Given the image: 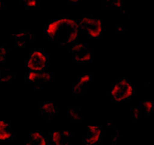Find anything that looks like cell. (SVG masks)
I'll list each match as a JSON object with an SVG mask.
<instances>
[{"instance_id": "obj_1", "label": "cell", "mask_w": 154, "mask_h": 145, "mask_svg": "<svg viewBox=\"0 0 154 145\" xmlns=\"http://www.w3.org/2000/svg\"><path fill=\"white\" fill-rule=\"evenodd\" d=\"M79 25L77 20L61 16L50 20L44 29L45 36L59 47L65 48L78 42Z\"/></svg>"}, {"instance_id": "obj_2", "label": "cell", "mask_w": 154, "mask_h": 145, "mask_svg": "<svg viewBox=\"0 0 154 145\" xmlns=\"http://www.w3.org/2000/svg\"><path fill=\"white\" fill-rule=\"evenodd\" d=\"M135 93V88L125 78L117 80L112 85L109 96L115 102H123L131 99Z\"/></svg>"}, {"instance_id": "obj_3", "label": "cell", "mask_w": 154, "mask_h": 145, "mask_svg": "<svg viewBox=\"0 0 154 145\" xmlns=\"http://www.w3.org/2000/svg\"><path fill=\"white\" fill-rule=\"evenodd\" d=\"M79 29H81L89 38L98 39L102 35V21L91 15H85L78 20Z\"/></svg>"}, {"instance_id": "obj_4", "label": "cell", "mask_w": 154, "mask_h": 145, "mask_svg": "<svg viewBox=\"0 0 154 145\" xmlns=\"http://www.w3.org/2000/svg\"><path fill=\"white\" fill-rule=\"evenodd\" d=\"M49 56L43 50L35 48L30 51L28 57L26 60L27 68L31 71H42L48 65Z\"/></svg>"}, {"instance_id": "obj_5", "label": "cell", "mask_w": 154, "mask_h": 145, "mask_svg": "<svg viewBox=\"0 0 154 145\" xmlns=\"http://www.w3.org/2000/svg\"><path fill=\"white\" fill-rule=\"evenodd\" d=\"M72 55L74 62L78 63L90 62L93 59V51L86 44L77 42L68 47Z\"/></svg>"}, {"instance_id": "obj_6", "label": "cell", "mask_w": 154, "mask_h": 145, "mask_svg": "<svg viewBox=\"0 0 154 145\" xmlns=\"http://www.w3.org/2000/svg\"><path fill=\"white\" fill-rule=\"evenodd\" d=\"M26 79L27 82L34 84L36 90H39L45 83L50 82L54 79V75L51 72H47L44 71L30 70L26 74Z\"/></svg>"}, {"instance_id": "obj_7", "label": "cell", "mask_w": 154, "mask_h": 145, "mask_svg": "<svg viewBox=\"0 0 154 145\" xmlns=\"http://www.w3.org/2000/svg\"><path fill=\"white\" fill-rule=\"evenodd\" d=\"M103 129L99 126H89L87 134L84 138V143L90 145H98L103 139Z\"/></svg>"}, {"instance_id": "obj_8", "label": "cell", "mask_w": 154, "mask_h": 145, "mask_svg": "<svg viewBox=\"0 0 154 145\" xmlns=\"http://www.w3.org/2000/svg\"><path fill=\"white\" fill-rule=\"evenodd\" d=\"M92 74L84 72L81 75L73 85V94L74 96H81L87 90L90 83L92 81Z\"/></svg>"}, {"instance_id": "obj_9", "label": "cell", "mask_w": 154, "mask_h": 145, "mask_svg": "<svg viewBox=\"0 0 154 145\" xmlns=\"http://www.w3.org/2000/svg\"><path fill=\"white\" fill-rule=\"evenodd\" d=\"M11 38L14 40L17 48H23L28 44L33 43L35 35L28 30H21L18 32L12 34Z\"/></svg>"}, {"instance_id": "obj_10", "label": "cell", "mask_w": 154, "mask_h": 145, "mask_svg": "<svg viewBox=\"0 0 154 145\" xmlns=\"http://www.w3.org/2000/svg\"><path fill=\"white\" fill-rule=\"evenodd\" d=\"M72 138V133L69 131H53L50 133L49 142L53 145H69Z\"/></svg>"}, {"instance_id": "obj_11", "label": "cell", "mask_w": 154, "mask_h": 145, "mask_svg": "<svg viewBox=\"0 0 154 145\" xmlns=\"http://www.w3.org/2000/svg\"><path fill=\"white\" fill-rule=\"evenodd\" d=\"M39 113L45 119L50 120L59 114V108L53 102H42L39 104Z\"/></svg>"}, {"instance_id": "obj_12", "label": "cell", "mask_w": 154, "mask_h": 145, "mask_svg": "<svg viewBox=\"0 0 154 145\" xmlns=\"http://www.w3.org/2000/svg\"><path fill=\"white\" fill-rule=\"evenodd\" d=\"M48 138L41 131H32L25 142V145H48Z\"/></svg>"}, {"instance_id": "obj_13", "label": "cell", "mask_w": 154, "mask_h": 145, "mask_svg": "<svg viewBox=\"0 0 154 145\" xmlns=\"http://www.w3.org/2000/svg\"><path fill=\"white\" fill-rule=\"evenodd\" d=\"M15 132L11 128V123L7 121H0V140L13 139Z\"/></svg>"}, {"instance_id": "obj_14", "label": "cell", "mask_w": 154, "mask_h": 145, "mask_svg": "<svg viewBox=\"0 0 154 145\" xmlns=\"http://www.w3.org/2000/svg\"><path fill=\"white\" fill-rule=\"evenodd\" d=\"M68 117L71 120L81 121L84 119V112L79 106H70L68 108Z\"/></svg>"}, {"instance_id": "obj_15", "label": "cell", "mask_w": 154, "mask_h": 145, "mask_svg": "<svg viewBox=\"0 0 154 145\" xmlns=\"http://www.w3.org/2000/svg\"><path fill=\"white\" fill-rule=\"evenodd\" d=\"M108 126V134L113 144H116L122 137V132L119 130L111 122H108L107 123Z\"/></svg>"}, {"instance_id": "obj_16", "label": "cell", "mask_w": 154, "mask_h": 145, "mask_svg": "<svg viewBox=\"0 0 154 145\" xmlns=\"http://www.w3.org/2000/svg\"><path fill=\"white\" fill-rule=\"evenodd\" d=\"M15 79V72L8 68H0V81L3 82H9Z\"/></svg>"}, {"instance_id": "obj_17", "label": "cell", "mask_w": 154, "mask_h": 145, "mask_svg": "<svg viewBox=\"0 0 154 145\" xmlns=\"http://www.w3.org/2000/svg\"><path fill=\"white\" fill-rule=\"evenodd\" d=\"M140 108H141L145 111L146 114L149 115L154 109V105L152 101L147 100L141 103Z\"/></svg>"}, {"instance_id": "obj_18", "label": "cell", "mask_w": 154, "mask_h": 145, "mask_svg": "<svg viewBox=\"0 0 154 145\" xmlns=\"http://www.w3.org/2000/svg\"><path fill=\"white\" fill-rule=\"evenodd\" d=\"M103 6H104V8L122 9V2L120 1L105 2Z\"/></svg>"}, {"instance_id": "obj_19", "label": "cell", "mask_w": 154, "mask_h": 145, "mask_svg": "<svg viewBox=\"0 0 154 145\" xmlns=\"http://www.w3.org/2000/svg\"><path fill=\"white\" fill-rule=\"evenodd\" d=\"M141 117V110L139 106H135L131 110V117L134 120L140 119Z\"/></svg>"}, {"instance_id": "obj_20", "label": "cell", "mask_w": 154, "mask_h": 145, "mask_svg": "<svg viewBox=\"0 0 154 145\" xmlns=\"http://www.w3.org/2000/svg\"><path fill=\"white\" fill-rule=\"evenodd\" d=\"M25 6L29 9H37L39 5V2L38 0H27L23 2Z\"/></svg>"}, {"instance_id": "obj_21", "label": "cell", "mask_w": 154, "mask_h": 145, "mask_svg": "<svg viewBox=\"0 0 154 145\" xmlns=\"http://www.w3.org/2000/svg\"><path fill=\"white\" fill-rule=\"evenodd\" d=\"M7 56V50L5 48L0 47V62H3L6 60Z\"/></svg>"}, {"instance_id": "obj_22", "label": "cell", "mask_w": 154, "mask_h": 145, "mask_svg": "<svg viewBox=\"0 0 154 145\" xmlns=\"http://www.w3.org/2000/svg\"><path fill=\"white\" fill-rule=\"evenodd\" d=\"M117 31L118 33H123L124 32L126 31V30L121 25H118L117 27Z\"/></svg>"}, {"instance_id": "obj_23", "label": "cell", "mask_w": 154, "mask_h": 145, "mask_svg": "<svg viewBox=\"0 0 154 145\" xmlns=\"http://www.w3.org/2000/svg\"><path fill=\"white\" fill-rule=\"evenodd\" d=\"M2 2H0V9H2Z\"/></svg>"}, {"instance_id": "obj_24", "label": "cell", "mask_w": 154, "mask_h": 145, "mask_svg": "<svg viewBox=\"0 0 154 145\" xmlns=\"http://www.w3.org/2000/svg\"><path fill=\"white\" fill-rule=\"evenodd\" d=\"M82 145H90V144H82Z\"/></svg>"}]
</instances>
